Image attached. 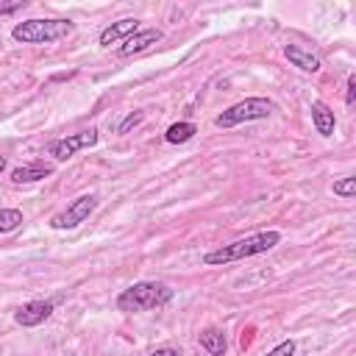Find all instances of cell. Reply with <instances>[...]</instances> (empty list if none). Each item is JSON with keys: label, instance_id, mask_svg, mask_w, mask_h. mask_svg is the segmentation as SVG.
Returning <instances> with one entry per match:
<instances>
[{"label": "cell", "instance_id": "cell-1", "mask_svg": "<svg viewBox=\"0 0 356 356\" xmlns=\"http://www.w3.org/2000/svg\"><path fill=\"white\" fill-rule=\"evenodd\" d=\"M281 242V234L278 231H259V234H250L245 239H236L231 245H222L217 250H209L203 256L206 264H228V261H236V259H248V256H256V253H267L273 250L275 245Z\"/></svg>", "mask_w": 356, "mask_h": 356}, {"label": "cell", "instance_id": "cell-2", "mask_svg": "<svg viewBox=\"0 0 356 356\" xmlns=\"http://www.w3.org/2000/svg\"><path fill=\"white\" fill-rule=\"evenodd\" d=\"M170 300H172V289L167 284L139 281V284H131L128 289H122L117 295V309L120 312H147V309L167 306Z\"/></svg>", "mask_w": 356, "mask_h": 356}, {"label": "cell", "instance_id": "cell-3", "mask_svg": "<svg viewBox=\"0 0 356 356\" xmlns=\"http://www.w3.org/2000/svg\"><path fill=\"white\" fill-rule=\"evenodd\" d=\"M72 31L75 25L70 19H25L14 25L11 36L22 44H47V42H58L70 36Z\"/></svg>", "mask_w": 356, "mask_h": 356}, {"label": "cell", "instance_id": "cell-4", "mask_svg": "<svg viewBox=\"0 0 356 356\" xmlns=\"http://www.w3.org/2000/svg\"><path fill=\"white\" fill-rule=\"evenodd\" d=\"M275 111V103L270 97H245L234 106H228L222 114L214 117L217 128H234L239 122H250V120H264Z\"/></svg>", "mask_w": 356, "mask_h": 356}, {"label": "cell", "instance_id": "cell-5", "mask_svg": "<svg viewBox=\"0 0 356 356\" xmlns=\"http://www.w3.org/2000/svg\"><path fill=\"white\" fill-rule=\"evenodd\" d=\"M97 209V197L95 195H81L75 197L64 211H58L56 217H50V228L56 231H70V228H78L83 220H89V214Z\"/></svg>", "mask_w": 356, "mask_h": 356}, {"label": "cell", "instance_id": "cell-6", "mask_svg": "<svg viewBox=\"0 0 356 356\" xmlns=\"http://www.w3.org/2000/svg\"><path fill=\"white\" fill-rule=\"evenodd\" d=\"M95 145H97V131L89 128V131H81V134H70V136H64V139H56V142L50 145V156H53L56 161H67V159H72L78 150L95 147Z\"/></svg>", "mask_w": 356, "mask_h": 356}, {"label": "cell", "instance_id": "cell-7", "mask_svg": "<svg viewBox=\"0 0 356 356\" xmlns=\"http://www.w3.org/2000/svg\"><path fill=\"white\" fill-rule=\"evenodd\" d=\"M50 314H53L50 300H31V303H25L14 312V320L22 328H33V325H42L44 320H50Z\"/></svg>", "mask_w": 356, "mask_h": 356}, {"label": "cell", "instance_id": "cell-8", "mask_svg": "<svg viewBox=\"0 0 356 356\" xmlns=\"http://www.w3.org/2000/svg\"><path fill=\"white\" fill-rule=\"evenodd\" d=\"M161 31L159 28H139L134 36H128L125 42H122V47H120V56H136V53H142V50H147L150 44H156V42H161Z\"/></svg>", "mask_w": 356, "mask_h": 356}, {"label": "cell", "instance_id": "cell-9", "mask_svg": "<svg viewBox=\"0 0 356 356\" xmlns=\"http://www.w3.org/2000/svg\"><path fill=\"white\" fill-rule=\"evenodd\" d=\"M139 31V19H134V17H125V19H120V22H111L108 28H103L100 31V44L103 47H108V44H114V42H120V39H128V36H134Z\"/></svg>", "mask_w": 356, "mask_h": 356}, {"label": "cell", "instance_id": "cell-10", "mask_svg": "<svg viewBox=\"0 0 356 356\" xmlns=\"http://www.w3.org/2000/svg\"><path fill=\"white\" fill-rule=\"evenodd\" d=\"M50 172H53L50 164H44V161H31V164L14 167V170H11V181H14V184H33V181L47 178Z\"/></svg>", "mask_w": 356, "mask_h": 356}, {"label": "cell", "instance_id": "cell-11", "mask_svg": "<svg viewBox=\"0 0 356 356\" xmlns=\"http://www.w3.org/2000/svg\"><path fill=\"white\" fill-rule=\"evenodd\" d=\"M312 122H314V128H317L320 136H334L337 117H334V111H331L323 100H314V103H312Z\"/></svg>", "mask_w": 356, "mask_h": 356}, {"label": "cell", "instance_id": "cell-12", "mask_svg": "<svg viewBox=\"0 0 356 356\" xmlns=\"http://www.w3.org/2000/svg\"><path fill=\"white\" fill-rule=\"evenodd\" d=\"M284 56L289 58L292 67H298V70H303V72H320V58L312 56L309 50L298 47V44H286V47H284Z\"/></svg>", "mask_w": 356, "mask_h": 356}, {"label": "cell", "instance_id": "cell-13", "mask_svg": "<svg viewBox=\"0 0 356 356\" xmlns=\"http://www.w3.org/2000/svg\"><path fill=\"white\" fill-rule=\"evenodd\" d=\"M197 342H200V348L209 353V356H225V350H228V342H225V334L220 331V328H203L200 334H197Z\"/></svg>", "mask_w": 356, "mask_h": 356}, {"label": "cell", "instance_id": "cell-14", "mask_svg": "<svg viewBox=\"0 0 356 356\" xmlns=\"http://www.w3.org/2000/svg\"><path fill=\"white\" fill-rule=\"evenodd\" d=\"M195 134H197V128H195L192 122H172V125L164 131V139H167L170 145H181V142H189Z\"/></svg>", "mask_w": 356, "mask_h": 356}, {"label": "cell", "instance_id": "cell-15", "mask_svg": "<svg viewBox=\"0 0 356 356\" xmlns=\"http://www.w3.org/2000/svg\"><path fill=\"white\" fill-rule=\"evenodd\" d=\"M22 225V211L19 209H0V234H11Z\"/></svg>", "mask_w": 356, "mask_h": 356}, {"label": "cell", "instance_id": "cell-16", "mask_svg": "<svg viewBox=\"0 0 356 356\" xmlns=\"http://www.w3.org/2000/svg\"><path fill=\"white\" fill-rule=\"evenodd\" d=\"M334 195H339V197H353V195H356V178H353V175H345V178L334 181Z\"/></svg>", "mask_w": 356, "mask_h": 356}, {"label": "cell", "instance_id": "cell-17", "mask_svg": "<svg viewBox=\"0 0 356 356\" xmlns=\"http://www.w3.org/2000/svg\"><path fill=\"white\" fill-rule=\"evenodd\" d=\"M142 120H145V111H131V114H125V120L117 125V134H128V131L136 128Z\"/></svg>", "mask_w": 356, "mask_h": 356}, {"label": "cell", "instance_id": "cell-18", "mask_svg": "<svg viewBox=\"0 0 356 356\" xmlns=\"http://www.w3.org/2000/svg\"><path fill=\"white\" fill-rule=\"evenodd\" d=\"M295 350H298V348H295V342H292V339H284V342H281V345H275L267 356H295Z\"/></svg>", "mask_w": 356, "mask_h": 356}, {"label": "cell", "instance_id": "cell-19", "mask_svg": "<svg viewBox=\"0 0 356 356\" xmlns=\"http://www.w3.org/2000/svg\"><path fill=\"white\" fill-rule=\"evenodd\" d=\"M19 8H25V0H0V17L14 14V11H19Z\"/></svg>", "mask_w": 356, "mask_h": 356}, {"label": "cell", "instance_id": "cell-20", "mask_svg": "<svg viewBox=\"0 0 356 356\" xmlns=\"http://www.w3.org/2000/svg\"><path fill=\"white\" fill-rule=\"evenodd\" d=\"M353 100H356V78L350 75V78H348V95H345V103L353 106Z\"/></svg>", "mask_w": 356, "mask_h": 356}, {"label": "cell", "instance_id": "cell-21", "mask_svg": "<svg viewBox=\"0 0 356 356\" xmlns=\"http://www.w3.org/2000/svg\"><path fill=\"white\" fill-rule=\"evenodd\" d=\"M147 356H181V350H178V348H156V350L147 353Z\"/></svg>", "mask_w": 356, "mask_h": 356}, {"label": "cell", "instance_id": "cell-22", "mask_svg": "<svg viewBox=\"0 0 356 356\" xmlns=\"http://www.w3.org/2000/svg\"><path fill=\"white\" fill-rule=\"evenodd\" d=\"M6 170V156H0V172Z\"/></svg>", "mask_w": 356, "mask_h": 356}]
</instances>
